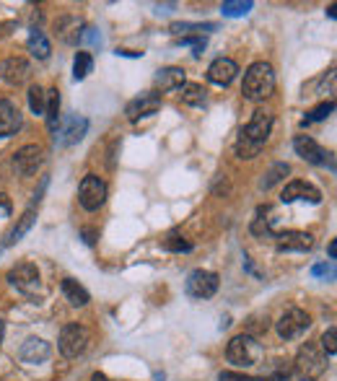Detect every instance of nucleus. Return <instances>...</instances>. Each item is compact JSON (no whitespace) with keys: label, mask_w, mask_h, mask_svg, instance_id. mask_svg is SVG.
Masks as SVG:
<instances>
[{"label":"nucleus","mask_w":337,"mask_h":381,"mask_svg":"<svg viewBox=\"0 0 337 381\" xmlns=\"http://www.w3.org/2000/svg\"><path fill=\"white\" fill-rule=\"evenodd\" d=\"M272 130V114L265 109H257L252 114V119L239 130V140H236V156L239 159H254L260 156V151L265 148Z\"/></svg>","instance_id":"nucleus-1"},{"label":"nucleus","mask_w":337,"mask_h":381,"mask_svg":"<svg viewBox=\"0 0 337 381\" xmlns=\"http://www.w3.org/2000/svg\"><path fill=\"white\" fill-rule=\"evenodd\" d=\"M275 91V70L270 62H252L244 73V83H242V93L249 102H262L270 93Z\"/></svg>","instance_id":"nucleus-2"},{"label":"nucleus","mask_w":337,"mask_h":381,"mask_svg":"<svg viewBox=\"0 0 337 381\" xmlns=\"http://www.w3.org/2000/svg\"><path fill=\"white\" fill-rule=\"evenodd\" d=\"M327 371V356L322 353V347H317L314 342L301 345L298 356L293 361V373L298 381H317L322 373Z\"/></svg>","instance_id":"nucleus-3"},{"label":"nucleus","mask_w":337,"mask_h":381,"mask_svg":"<svg viewBox=\"0 0 337 381\" xmlns=\"http://www.w3.org/2000/svg\"><path fill=\"white\" fill-rule=\"evenodd\" d=\"M226 356L228 361L234 366H239V368H249V366H257L262 361V345L257 342L254 335L244 332V335L231 337V342H228L226 347Z\"/></svg>","instance_id":"nucleus-4"},{"label":"nucleus","mask_w":337,"mask_h":381,"mask_svg":"<svg viewBox=\"0 0 337 381\" xmlns=\"http://www.w3.org/2000/svg\"><path fill=\"white\" fill-rule=\"evenodd\" d=\"M88 342H91V335L84 324H65L60 332L58 347L65 358H78L88 350Z\"/></svg>","instance_id":"nucleus-5"},{"label":"nucleus","mask_w":337,"mask_h":381,"mask_svg":"<svg viewBox=\"0 0 337 381\" xmlns=\"http://www.w3.org/2000/svg\"><path fill=\"white\" fill-rule=\"evenodd\" d=\"M78 200L84 205V210L88 213L99 210L101 205H104V200H107V185H104V179H99L96 174H88V177L81 179Z\"/></svg>","instance_id":"nucleus-6"},{"label":"nucleus","mask_w":337,"mask_h":381,"mask_svg":"<svg viewBox=\"0 0 337 381\" xmlns=\"http://www.w3.org/2000/svg\"><path fill=\"white\" fill-rule=\"evenodd\" d=\"M309 324H312V316L303 312V309H288L275 322V327H278V335L283 340H296L309 330Z\"/></svg>","instance_id":"nucleus-7"},{"label":"nucleus","mask_w":337,"mask_h":381,"mask_svg":"<svg viewBox=\"0 0 337 381\" xmlns=\"http://www.w3.org/2000/svg\"><path fill=\"white\" fill-rule=\"evenodd\" d=\"M185 288L192 298H211L218 290V275L211 270H192L187 275Z\"/></svg>","instance_id":"nucleus-8"},{"label":"nucleus","mask_w":337,"mask_h":381,"mask_svg":"<svg viewBox=\"0 0 337 381\" xmlns=\"http://www.w3.org/2000/svg\"><path fill=\"white\" fill-rule=\"evenodd\" d=\"M293 148H296V153L301 156L303 161H309V163H317V166H327L329 163V169L335 166L332 163V159H329V153L322 148L314 138H309V135H296L293 138Z\"/></svg>","instance_id":"nucleus-9"},{"label":"nucleus","mask_w":337,"mask_h":381,"mask_svg":"<svg viewBox=\"0 0 337 381\" xmlns=\"http://www.w3.org/2000/svg\"><path fill=\"white\" fill-rule=\"evenodd\" d=\"M8 283H11V286H16L21 293L32 296L34 290L39 288V270H37V265L21 262V265H16V267H11V270H8Z\"/></svg>","instance_id":"nucleus-10"},{"label":"nucleus","mask_w":337,"mask_h":381,"mask_svg":"<svg viewBox=\"0 0 337 381\" xmlns=\"http://www.w3.org/2000/svg\"><path fill=\"white\" fill-rule=\"evenodd\" d=\"M161 109V96L153 91H145L140 93L138 99H133V102L125 107V114L130 122H138L140 117H151V114H156V112Z\"/></svg>","instance_id":"nucleus-11"},{"label":"nucleus","mask_w":337,"mask_h":381,"mask_svg":"<svg viewBox=\"0 0 337 381\" xmlns=\"http://www.w3.org/2000/svg\"><path fill=\"white\" fill-rule=\"evenodd\" d=\"M44 161V151L39 145H24V148H18L16 156H13V169L21 174V177H29L34 171L42 166Z\"/></svg>","instance_id":"nucleus-12"},{"label":"nucleus","mask_w":337,"mask_h":381,"mask_svg":"<svg viewBox=\"0 0 337 381\" xmlns=\"http://www.w3.org/2000/svg\"><path fill=\"white\" fill-rule=\"evenodd\" d=\"M272 239L280 252H309L314 246V236L306 231H283V234H272Z\"/></svg>","instance_id":"nucleus-13"},{"label":"nucleus","mask_w":337,"mask_h":381,"mask_svg":"<svg viewBox=\"0 0 337 381\" xmlns=\"http://www.w3.org/2000/svg\"><path fill=\"white\" fill-rule=\"evenodd\" d=\"M280 200L283 203H296V200H306V203H322V192L317 189L314 185H309V182H301V179H293L291 185H286V189H283V195H280Z\"/></svg>","instance_id":"nucleus-14"},{"label":"nucleus","mask_w":337,"mask_h":381,"mask_svg":"<svg viewBox=\"0 0 337 381\" xmlns=\"http://www.w3.org/2000/svg\"><path fill=\"white\" fill-rule=\"evenodd\" d=\"M239 76V65H236L234 60L228 58H218L211 62V68H208V81L216 86H228L234 78Z\"/></svg>","instance_id":"nucleus-15"},{"label":"nucleus","mask_w":337,"mask_h":381,"mask_svg":"<svg viewBox=\"0 0 337 381\" xmlns=\"http://www.w3.org/2000/svg\"><path fill=\"white\" fill-rule=\"evenodd\" d=\"M21 130V112L8 99H0V138H11Z\"/></svg>","instance_id":"nucleus-16"},{"label":"nucleus","mask_w":337,"mask_h":381,"mask_svg":"<svg viewBox=\"0 0 337 381\" xmlns=\"http://www.w3.org/2000/svg\"><path fill=\"white\" fill-rule=\"evenodd\" d=\"M18 358L24 363H42V361L50 358V342H44L39 337L26 340L24 345H21V350H18Z\"/></svg>","instance_id":"nucleus-17"},{"label":"nucleus","mask_w":337,"mask_h":381,"mask_svg":"<svg viewBox=\"0 0 337 381\" xmlns=\"http://www.w3.org/2000/svg\"><path fill=\"white\" fill-rule=\"evenodd\" d=\"M86 130H88V122H86L84 117H70L65 122V127L55 135V140H58L60 145H73L86 135Z\"/></svg>","instance_id":"nucleus-18"},{"label":"nucleus","mask_w":337,"mask_h":381,"mask_svg":"<svg viewBox=\"0 0 337 381\" xmlns=\"http://www.w3.org/2000/svg\"><path fill=\"white\" fill-rule=\"evenodd\" d=\"M187 83V73L182 68H161L156 73V86L161 91H177Z\"/></svg>","instance_id":"nucleus-19"},{"label":"nucleus","mask_w":337,"mask_h":381,"mask_svg":"<svg viewBox=\"0 0 337 381\" xmlns=\"http://www.w3.org/2000/svg\"><path fill=\"white\" fill-rule=\"evenodd\" d=\"M26 76H29V62L21 58H11L6 60V65H3V78H6V83H24Z\"/></svg>","instance_id":"nucleus-20"},{"label":"nucleus","mask_w":337,"mask_h":381,"mask_svg":"<svg viewBox=\"0 0 337 381\" xmlns=\"http://www.w3.org/2000/svg\"><path fill=\"white\" fill-rule=\"evenodd\" d=\"M44 117H47V127H50L52 133H58V125H60V93H58V88L44 91Z\"/></svg>","instance_id":"nucleus-21"},{"label":"nucleus","mask_w":337,"mask_h":381,"mask_svg":"<svg viewBox=\"0 0 337 381\" xmlns=\"http://www.w3.org/2000/svg\"><path fill=\"white\" fill-rule=\"evenodd\" d=\"M60 288H62V296H65L73 306H86L88 301H91L88 290H86L84 286H81L78 280H73V278L62 280V286H60Z\"/></svg>","instance_id":"nucleus-22"},{"label":"nucleus","mask_w":337,"mask_h":381,"mask_svg":"<svg viewBox=\"0 0 337 381\" xmlns=\"http://www.w3.org/2000/svg\"><path fill=\"white\" fill-rule=\"evenodd\" d=\"M29 52H32V58L37 60H47L50 58V42H47V36H44V32H39V29H34L32 34H29Z\"/></svg>","instance_id":"nucleus-23"},{"label":"nucleus","mask_w":337,"mask_h":381,"mask_svg":"<svg viewBox=\"0 0 337 381\" xmlns=\"http://www.w3.org/2000/svg\"><path fill=\"white\" fill-rule=\"evenodd\" d=\"M34 215H37V213H34V205H32V208H29V210H26L24 215H21V218H18V223H16V226H13V229H11L8 239H6V246L16 244L18 239H21V236H24V234H26V231L32 229V226H34V220H37V218H34Z\"/></svg>","instance_id":"nucleus-24"},{"label":"nucleus","mask_w":337,"mask_h":381,"mask_svg":"<svg viewBox=\"0 0 337 381\" xmlns=\"http://www.w3.org/2000/svg\"><path fill=\"white\" fill-rule=\"evenodd\" d=\"M286 174H291V166H288V163H283V161L272 163L267 174L262 177L260 187H262V189H270V187H275L278 182H283V179H286Z\"/></svg>","instance_id":"nucleus-25"},{"label":"nucleus","mask_w":337,"mask_h":381,"mask_svg":"<svg viewBox=\"0 0 337 381\" xmlns=\"http://www.w3.org/2000/svg\"><path fill=\"white\" fill-rule=\"evenodd\" d=\"M93 70V58H91V52H76V60H73V78L76 81H84L88 73Z\"/></svg>","instance_id":"nucleus-26"},{"label":"nucleus","mask_w":337,"mask_h":381,"mask_svg":"<svg viewBox=\"0 0 337 381\" xmlns=\"http://www.w3.org/2000/svg\"><path fill=\"white\" fill-rule=\"evenodd\" d=\"M254 8L252 0H226V3H220V13L223 16H231V18H239V16H246L249 11Z\"/></svg>","instance_id":"nucleus-27"},{"label":"nucleus","mask_w":337,"mask_h":381,"mask_svg":"<svg viewBox=\"0 0 337 381\" xmlns=\"http://www.w3.org/2000/svg\"><path fill=\"white\" fill-rule=\"evenodd\" d=\"M205 88L202 86H197V83H185L182 86V102L185 104H190V107H202L205 104Z\"/></svg>","instance_id":"nucleus-28"},{"label":"nucleus","mask_w":337,"mask_h":381,"mask_svg":"<svg viewBox=\"0 0 337 381\" xmlns=\"http://www.w3.org/2000/svg\"><path fill=\"white\" fill-rule=\"evenodd\" d=\"M216 24H171V34H202V32H213Z\"/></svg>","instance_id":"nucleus-29"},{"label":"nucleus","mask_w":337,"mask_h":381,"mask_svg":"<svg viewBox=\"0 0 337 381\" xmlns=\"http://www.w3.org/2000/svg\"><path fill=\"white\" fill-rule=\"evenodd\" d=\"M335 112V102H322L319 107H314L309 114H306V119H303V125H312V122H322V119H327L329 114Z\"/></svg>","instance_id":"nucleus-30"},{"label":"nucleus","mask_w":337,"mask_h":381,"mask_svg":"<svg viewBox=\"0 0 337 381\" xmlns=\"http://www.w3.org/2000/svg\"><path fill=\"white\" fill-rule=\"evenodd\" d=\"M164 249L166 252H192V244L185 241V236H179V234H168L164 239Z\"/></svg>","instance_id":"nucleus-31"},{"label":"nucleus","mask_w":337,"mask_h":381,"mask_svg":"<svg viewBox=\"0 0 337 381\" xmlns=\"http://www.w3.org/2000/svg\"><path fill=\"white\" fill-rule=\"evenodd\" d=\"M29 107H32L34 114H44V88L34 83L29 88Z\"/></svg>","instance_id":"nucleus-32"},{"label":"nucleus","mask_w":337,"mask_h":381,"mask_svg":"<svg viewBox=\"0 0 337 381\" xmlns=\"http://www.w3.org/2000/svg\"><path fill=\"white\" fill-rule=\"evenodd\" d=\"M322 353L327 358H332L337 353V330L335 327H329V330L322 335Z\"/></svg>","instance_id":"nucleus-33"},{"label":"nucleus","mask_w":337,"mask_h":381,"mask_svg":"<svg viewBox=\"0 0 337 381\" xmlns=\"http://www.w3.org/2000/svg\"><path fill=\"white\" fill-rule=\"evenodd\" d=\"M179 44H190V47H194V58H200L202 50H205V39H202V36H182Z\"/></svg>","instance_id":"nucleus-34"},{"label":"nucleus","mask_w":337,"mask_h":381,"mask_svg":"<svg viewBox=\"0 0 337 381\" xmlns=\"http://www.w3.org/2000/svg\"><path fill=\"white\" fill-rule=\"evenodd\" d=\"M218 381H257L252 376H244V373H236V371H223L218 376Z\"/></svg>","instance_id":"nucleus-35"},{"label":"nucleus","mask_w":337,"mask_h":381,"mask_svg":"<svg viewBox=\"0 0 337 381\" xmlns=\"http://www.w3.org/2000/svg\"><path fill=\"white\" fill-rule=\"evenodd\" d=\"M265 381H288V371H278L272 373V376H267Z\"/></svg>","instance_id":"nucleus-36"},{"label":"nucleus","mask_w":337,"mask_h":381,"mask_svg":"<svg viewBox=\"0 0 337 381\" xmlns=\"http://www.w3.org/2000/svg\"><path fill=\"white\" fill-rule=\"evenodd\" d=\"M327 272H332L329 265H317V267H314V275H327Z\"/></svg>","instance_id":"nucleus-37"},{"label":"nucleus","mask_w":337,"mask_h":381,"mask_svg":"<svg viewBox=\"0 0 337 381\" xmlns=\"http://www.w3.org/2000/svg\"><path fill=\"white\" fill-rule=\"evenodd\" d=\"M0 208H3V213H11V203H8V197L0 192Z\"/></svg>","instance_id":"nucleus-38"},{"label":"nucleus","mask_w":337,"mask_h":381,"mask_svg":"<svg viewBox=\"0 0 337 381\" xmlns=\"http://www.w3.org/2000/svg\"><path fill=\"white\" fill-rule=\"evenodd\" d=\"M91 381H114V379H110V376H104V373H93Z\"/></svg>","instance_id":"nucleus-39"},{"label":"nucleus","mask_w":337,"mask_h":381,"mask_svg":"<svg viewBox=\"0 0 337 381\" xmlns=\"http://www.w3.org/2000/svg\"><path fill=\"white\" fill-rule=\"evenodd\" d=\"M335 254H337V241H329V257L335 260Z\"/></svg>","instance_id":"nucleus-40"},{"label":"nucleus","mask_w":337,"mask_h":381,"mask_svg":"<svg viewBox=\"0 0 337 381\" xmlns=\"http://www.w3.org/2000/svg\"><path fill=\"white\" fill-rule=\"evenodd\" d=\"M3 335H6V324H3V319H0V342H3Z\"/></svg>","instance_id":"nucleus-41"}]
</instances>
